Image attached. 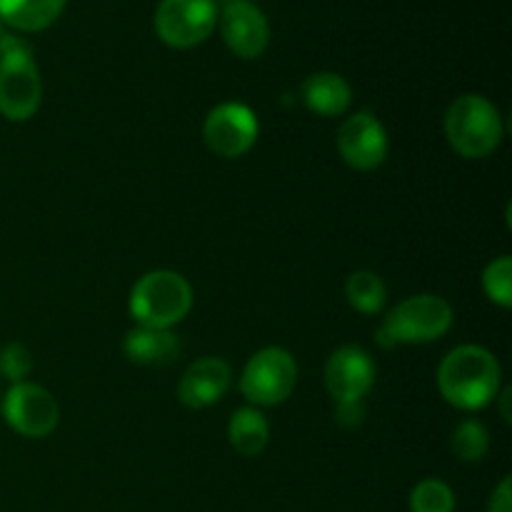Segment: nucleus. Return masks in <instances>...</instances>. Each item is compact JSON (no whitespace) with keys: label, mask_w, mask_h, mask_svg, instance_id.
I'll return each mask as SVG.
<instances>
[{"label":"nucleus","mask_w":512,"mask_h":512,"mask_svg":"<svg viewBox=\"0 0 512 512\" xmlns=\"http://www.w3.org/2000/svg\"><path fill=\"white\" fill-rule=\"evenodd\" d=\"M440 398L460 413H478L495 403L503 388V368L483 345H458L438 365Z\"/></svg>","instance_id":"nucleus-1"},{"label":"nucleus","mask_w":512,"mask_h":512,"mask_svg":"<svg viewBox=\"0 0 512 512\" xmlns=\"http://www.w3.org/2000/svg\"><path fill=\"white\" fill-rule=\"evenodd\" d=\"M453 323L455 310L443 295H410L385 313L375 333V343L385 350L400 348V345H428L445 338Z\"/></svg>","instance_id":"nucleus-2"},{"label":"nucleus","mask_w":512,"mask_h":512,"mask_svg":"<svg viewBox=\"0 0 512 512\" xmlns=\"http://www.w3.org/2000/svg\"><path fill=\"white\" fill-rule=\"evenodd\" d=\"M443 130L450 148L465 160L490 158L505 138L498 105L480 93L458 95L445 110Z\"/></svg>","instance_id":"nucleus-3"},{"label":"nucleus","mask_w":512,"mask_h":512,"mask_svg":"<svg viewBox=\"0 0 512 512\" xmlns=\"http://www.w3.org/2000/svg\"><path fill=\"white\" fill-rule=\"evenodd\" d=\"M193 285L178 270H150L130 288L128 310L135 325L173 330L193 310Z\"/></svg>","instance_id":"nucleus-4"},{"label":"nucleus","mask_w":512,"mask_h":512,"mask_svg":"<svg viewBox=\"0 0 512 512\" xmlns=\"http://www.w3.org/2000/svg\"><path fill=\"white\" fill-rule=\"evenodd\" d=\"M43 103V78L33 48L18 33L0 43V115L10 123H28Z\"/></svg>","instance_id":"nucleus-5"},{"label":"nucleus","mask_w":512,"mask_h":512,"mask_svg":"<svg viewBox=\"0 0 512 512\" xmlns=\"http://www.w3.org/2000/svg\"><path fill=\"white\" fill-rule=\"evenodd\" d=\"M298 385V363L293 353L280 345H268L250 355L240 373V395L253 408H275L293 395Z\"/></svg>","instance_id":"nucleus-6"},{"label":"nucleus","mask_w":512,"mask_h":512,"mask_svg":"<svg viewBox=\"0 0 512 512\" xmlns=\"http://www.w3.org/2000/svg\"><path fill=\"white\" fill-rule=\"evenodd\" d=\"M218 15V0H160L153 15V28L168 48L190 50L203 45L215 33Z\"/></svg>","instance_id":"nucleus-7"},{"label":"nucleus","mask_w":512,"mask_h":512,"mask_svg":"<svg viewBox=\"0 0 512 512\" xmlns=\"http://www.w3.org/2000/svg\"><path fill=\"white\" fill-rule=\"evenodd\" d=\"M258 135V113L240 100H225V103L210 108V113L205 115L203 143L218 158H243L245 153L255 148Z\"/></svg>","instance_id":"nucleus-8"},{"label":"nucleus","mask_w":512,"mask_h":512,"mask_svg":"<svg viewBox=\"0 0 512 512\" xmlns=\"http://www.w3.org/2000/svg\"><path fill=\"white\" fill-rule=\"evenodd\" d=\"M0 408H3V418L8 428L30 440L48 438L60 423L58 400L53 398L48 388L30 383V380L10 385L8 393L3 395Z\"/></svg>","instance_id":"nucleus-9"},{"label":"nucleus","mask_w":512,"mask_h":512,"mask_svg":"<svg viewBox=\"0 0 512 512\" xmlns=\"http://www.w3.org/2000/svg\"><path fill=\"white\" fill-rule=\"evenodd\" d=\"M338 153L348 168L358 173H370L385 163L390 153V138L385 125L370 110H358L340 123Z\"/></svg>","instance_id":"nucleus-10"},{"label":"nucleus","mask_w":512,"mask_h":512,"mask_svg":"<svg viewBox=\"0 0 512 512\" xmlns=\"http://www.w3.org/2000/svg\"><path fill=\"white\" fill-rule=\"evenodd\" d=\"M375 360L360 345H340L328 355L323 368V383L335 405L365 403V395L373 390Z\"/></svg>","instance_id":"nucleus-11"},{"label":"nucleus","mask_w":512,"mask_h":512,"mask_svg":"<svg viewBox=\"0 0 512 512\" xmlns=\"http://www.w3.org/2000/svg\"><path fill=\"white\" fill-rule=\"evenodd\" d=\"M218 5V30L230 53L243 60L260 58L270 45L268 15L253 0H225Z\"/></svg>","instance_id":"nucleus-12"},{"label":"nucleus","mask_w":512,"mask_h":512,"mask_svg":"<svg viewBox=\"0 0 512 512\" xmlns=\"http://www.w3.org/2000/svg\"><path fill=\"white\" fill-rule=\"evenodd\" d=\"M233 385V368L225 358L203 355L193 360L180 375L178 400L190 410H203L218 405Z\"/></svg>","instance_id":"nucleus-13"},{"label":"nucleus","mask_w":512,"mask_h":512,"mask_svg":"<svg viewBox=\"0 0 512 512\" xmlns=\"http://www.w3.org/2000/svg\"><path fill=\"white\" fill-rule=\"evenodd\" d=\"M300 100L305 108L323 118H340L353 105V88L348 80L333 70L308 75L300 85Z\"/></svg>","instance_id":"nucleus-14"},{"label":"nucleus","mask_w":512,"mask_h":512,"mask_svg":"<svg viewBox=\"0 0 512 512\" xmlns=\"http://www.w3.org/2000/svg\"><path fill=\"white\" fill-rule=\"evenodd\" d=\"M123 353L135 365H168L180 358L183 343L173 330L135 325L123 338Z\"/></svg>","instance_id":"nucleus-15"},{"label":"nucleus","mask_w":512,"mask_h":512,"mask_svg":"<svg viewBox=\"0 0 512 512\" xmlns=\"http://www.w3.org/2000/svg\"><path fill=\"white\" fill-rule=\"evenodd\" d=\"M68 0H0V20L13 33H40L50 28Z\"/></svg>","instance_id":"nucleus-16"},{"label":"nucleus","mask_w":512,"mask_h":512,"mask_svg":"<svg viewBox=\"0 0 512 512\" xmlns=\"http://www.w3.org/2000/svg\"><path fill=\"white\" fill-rule=\"evenodd\" d=\"M228 443L235 453L245 458H255L263 453L270 443V423L263 410L245 405L238 408L228 420Z\"/></svg>","instance_id":"nucleus-17"},{"label":"nucleus","mask_w":512,"mask_h":512,"mask_svg":"<svg viewBox=\"0 0 512 512\" xmlns=\"http://www.w3.org/2000/svg\"><path fill=\"white\" fill-rule=\"evenodd\" d=\"M345 300L360 315H380L388 305V285L373 270H355L345 280Z\"/></svg>","instance_id":"nucleus-18"},{"label":"nucleus","mask_w":512,"mask_h":512,"mask_svg":"<svg viewBox=\"0 0 512 512\" xmlns=\"http://www.w3.org/2000/svg\"><path fill=\"white\" fill-rule=\"evenodd\" d=\"M450 450L463 463H480L490 450V433L480 420L465 418L450 435Z\"/></svg>","instance_id":"nucleus-19"},{"label":"nucleus","mask_w":512,"mask_h":512,"mask_svg":"<svg viewBox=\"0 0 512 512\" xmlns=\"http://www.w3.org/2000/svg\"><path fill=\"white\" fill-rule=\"evenodd\" d=\"M483 293L490 303L498 308H512V258L510 255H500V258L490 260L483 270Z\"/></svg>","instance_id":"nucleus-20"},{"label":"nucleus","mask_w":512,"mask_h":512,"mask_svg":"<svg viewBox=\"0 0 512 512\" xmlns=\"http://www.w3.org/2000/svg\"><path fill=\"white\" fill-rule=\"evenodd\" d=\"M410 512H455V493L445 480L425 478L410 490Z\"/></svg>","instance_id":"nucleus-21"},{"label":"nucleus","mask_w":512,"mask_h":512,"mask_svg":"<svg viewBox=\"0 0 512 512\" xmlns=\"http://www.w3.org/2000/svg\"><path fill=\"white\" fill-rule=\"evenodd\" d=\"M33 373V353L18 340H10L0 348V378L8 380L10 385L23 383Z\"/></svg>","instance_id":"nucleus-22"},{"label":"nucleus","mask_w":512,"mask_h":512,"mask_svg":"<svg viewBox=\"0 0 512 512\" xmlns=\"http://www.w3.org/2000/svg\"><path fill=\"white\" fill-rule=\"evenodd\" d=\"M488 512H512V480H510V475H505V478L498 483V488L490 493Z\"/></svg>","instance_id":"nucleus-23"},{"label":"nucleus","mask_w":512,"mask_h":512,"mask_svg":"<svg viewBox=\"0 0 512 512\" xmlns=\"http://www.w3.org/2000/svg\"><path fill=\"white\" fill-rule=\"evenodd\" d=\"M365 418V403H343L335 405V420L343 428H358Z\"/></svg>","instance_id":"nucleus-24"},{"label":"nucleus","mask_w":512,"mask_h":512,"mask_svg":"<svg viewBox=\"0 0 512 512\" xmlns=\"http://www.w3.org/2000/svg\"><path fill=\"white\" fill-rule=\"evenodd\" d=\"M498 410H500V418L505 420V423H512V410H510V400H512V388H500L498 393Z\"/></svg>","instance_id":"nucleus-25"},{"label":"nucleus","mask_w":512,"mask_h":512,"mask_svg":"<svg viewBox=\"0 0 512 512\" xmlns=\"http://www.w3.org/2000/svg\"><path fill=\"white\" fill-rule=\"evenodd\" d=\"M8 33H13V30H10L8 25H5L3 20H0V43H3V38H5V35H8Z\"/></svg>","instance_id":"nucleus-26"}]
</instances>
